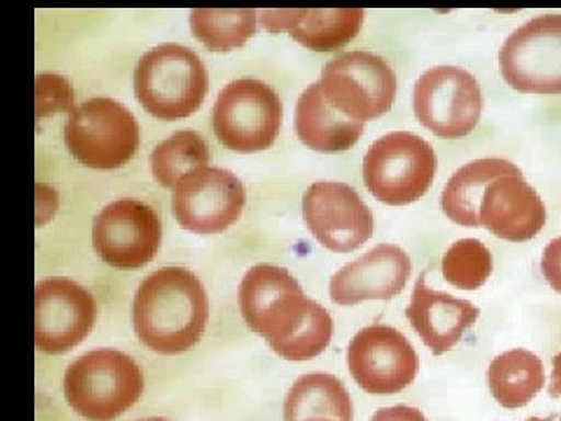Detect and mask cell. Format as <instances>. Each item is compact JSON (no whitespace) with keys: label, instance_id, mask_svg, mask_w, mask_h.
I'll use <instances>...</instances> for the list:
<instances>
[{"label":"cell","instance_id":"33","mask_svg":"<svg viewBox=\"0 0 561 421\" xmlns=\"http://www.w3.org/2000/svg\"><path fill=\"white\" fill-rule=\"evenodd\" d=\"M312 421H332V420H312Z\"/></svg>","mask_w":561,"mask_h":421},{"label":"cell","instance_id":"29","mask_svg":"<svg viewBox=\"0 0 561 421\" xmlns=\"http://www.w3.org/2000/svg\"><path fill=\"white\" fill-rule=\"evenodd\" d=\"M370 421H427V419L419 409L400 405L393 406V408L379 409Z\"/></svg>","mask_w":561,"mask_h":421},{"label":"cell","instance_id":"31","mask_svg":"<svg viewBox=\"0 0 561 421\" xmlns=\"http://www.w3.org/2000/svg\"><path fill=\"white\" fill-rule=\"evenodd\" d=\"M138 421H169V420L160 419V417H151V419H144V420H138Z\"/></svg>","mask_w":561,"mask_h":421},{"label":"cell","instance_id":"24","mask_svg":"<svg viewBox=\"0 0 561 421\" xmlns=\"http://www.w3.org/2000/svg\"><path fill=\"white\" fill-rule=\"evenodd\" d=\"M150 162L158 183L164 187H175L181 177L208 166L209 150L197 132L181 130L154 147Z\"/></svg>","mask_w":561,"mask_h":421},{"label":"cell","instance_id":"22","mask_svg":"<svg viewBox=\"0 0 561 421\" xmlns=\"http://www.w3.org/2000/svg\"><path fill=\"white\" fill-rule=\"evenodd\" d=\"M516 166L502 158H482L468 162L454 173L442 194V208L446 216L463 227L479 225V206L491 181L504 173L516 171Z\"/></svg>","mask_w":561,"mask_h":421},{"label":"cell","instance_id":"14","mask_svg":"<svg viewBox=\"0 0 561 421\" xmlns=\"http://www.w3.org/2000/svg\"><path fill=\"white\" fill-rule=\"evenodd\" d=\"M302 219L317 241L335 253L359 249L375 231L370 208L343 183L311 184L302 195Z\"/></svg>","mask_w":561,"mask_h":421},{"label":"cell","instance_id":"15","mask_svg":"<svg viewBox=\"0 0 561 421\" xmlns=\"http://www.w3.org/2000/svg\"><path fill=\"white\" fill-rule=\"evenodd\" d=\"M98 316L91 292L76 281L47 278L35 289V343L47 354H61L90 334Z\"/></svg>","mask_w":561,"mask_h":421},{"label":"cell","instance_id":"21","mask_svg":"<svg viewBox=\"0 0 561 421\" xmlns=\"http://www.w3.org/2000/svg\"><path fill=\"white\" fill-rule=\"evenodd\" d=\"M353 421V402L341 379L311 373L294 384L284 401V421Z\"/></svg>","mask_w":561,"mask_h":421},{"label":"cell","instance_id":"9","mask_svg":"<svg viewBox=\"0 0 561 421\" xmlns=\"http://www.w3.org/2000/svg\"><path fill=\"white\" fill-rule=\"evenodd\" d=\"M413 109L427 130L445 139L463 138L481 120V88L468 70L437 66L416 80Z\"/></svg>","mask_w":561,"mask_h":421},{"label":"cell","instance_id":"28","mask_svg":"<svg viewBox=\"0 0 561 421\" xmlns=\"http://www.w3.org/2000/svg\"><path fill=\"white\" fill-rule=\"evenodd\" d=\"M541 271L553 291L561 294V238L548 243L541 258Z\"/></svg>","mask_w":561,"mask_h":421},{"label":"cell","instance_id":"32","mask_svg":"<svg viewBox=\"0 0 561 421\" xmlns=\"http://www.w3.org/2000/svg\"><path fill=\"white\" fill-rule=\"evenodd\" d=\"M552 419H553V416L549 417V419H537V417H534V419H529L526 421H551Z\"/></svg>","mask_w":561,"mask_h":421},{"label":"cell","instance_id":"1","mask_svg":"<svg viewBox=\"0 0 561 421\" xmlns=\"http://www.w3.org/2000/svg\"><path fill=\"white\" fill-rule=\"evenodd\" d=\"M239 301L247 327L287 361H308L330 345V312L309 300L286 269L257 264L243 276Z\"/></svg>","mask_w":561,"mask_h":421},{"label":"cell","instance_id":"30","mask_svg":"<svg viewBox=\"0 0 561 421\" xmlns=\"http://www.w3.org/2000/svg\"><path fill=\"white\" fill-rule=\"evenodd\" d=\"M549 395L552 398H561V353L557 354L552 361L551 386H549Z\"/></svg>","mask_w":561,"mask_h":421},{"label":"cell","instance_id":"27","mask_svg":"<svg viewBox=\"0 0 561 421\" xmlns=\"http://www.w3.org/2000/svg\"><path fill=\"white\" fill-rule=\"evenodd\" d=\"M73 91L68 81L55 73L36 77V117L49 116L55 111H72Z\"/></svg>","mask_w":561,"mask_h":421},{"label":"cell","instance_id":"2","mask_svg":"<svg viewBox=\"0 0 561 421\" xmlns=\"http://www.w3.org/2000/svg\"><path fill=\"white\" fill-rule=\"evenodd\" d=\"M205 287L184 268H162L140 283L133 301L139 341L160 354L184 353L201 341L208 321Z\"/></svg>","mask_w":561,"mask_h":421},{"label":"cell","instance_id":"17","mask_svg":"<svg viewBox=\"0 0 561 421\" xmlns=\"http://www.w3.org/2000/svg\"><path fill=\"white\" fill-rule=\"evenodd\" d=\"M546 224V206L527 184L523 172L504 173L491 181L479 206V225L511 242L534 239Z\"/></svg>","mask_w":561,"mask_h":421},{"label":"cell","instance_id":"34","mask_svg":"<svg viewBox=\"0 0 561 421\" xmlns=\"http://www.w3.org/2000/svg\"><path fill=\"white\" fill-rule=\"evenodd\" d=\"M560 421H561V419H560Z\"/></svg>","mask_w":561,"mask_h":421},{"label":"cell","instance_id":"8","mask_svg":"<svg viewBox=\"0 0 561 421\" xmlns=\"http://www.w3.org/2000/svg\"><path fill=\"white\" fill-rule=\"evenodd\" d=\"M320 87L327 101L350 120L364 122L382 116L397 98V76L378 55L346 52L328 62Z\"/></svg>","mask_w":561,"mask_h":421},{"label":"cell","instance_id":"4","mask_svg":"<svg viewBox=\"0 0 561 421\" xmlns=\"http://www.w3.org/2000/svg\"><path fill=\"white\" fill-rule=\"evenodd\" d=\"M70 408L91 421H113L139 400L142 372L128 354L94 350L69 365L62 382Z\"/></svg>","mask_w":561,"mask_h":421},{"label":"cell","instance_id":"23","mask_svg":"<svg viewBox=\"0 0 561 421\" xmlns=\"http://www.w3.org/2000/svg\"><path fill=\"white\" fill-rule=\"evenodd\" d=\"M545 382V367L540 357L527 350L505 351L490 364L491 395L505 409H519L529 405Z\"/></svg>","mask_w":561,"mask_h":421},{"label":"cell","instance_id":"13","mask_svg":"<svg viewBox=\"0 0 561 421\" xmlns=\"http://www.w3.org/2000/svg\"><path fill=\"white\" fill-rule=\"evenodd\" d=\"M245 191L241 180L220 168H201L181 177L173 187V216L197 235H216L241 217Z\"/></svg>","mask_w":561,"mask_h":421},{"label":"cell","instance_id":"19","mask_svg":"<svg viewBox=\"0 0 561 421\" xmlns=\"http://www.w3.org/2000/svg\"><path fill=\"white\" fill-rule=\"evenodd\" d=\"M364 10H268L262 11L264 27L287 32L302 46L316 52H334L356 38Z\"/></svg>","mask_w":561,"mask_h":421},{"label":"cell","instance_id":"12","mask_svg":"<svg viewBox=\"0 0 561 421\" xmlns=\"http://www.w3.org/2000/svg\"><path fill=\"white\" fill-rule=\"evenodd\" d=\"M348 367L354 382L371 395H393L408 389L419 373V354L394 328L371 325L350 342Z\"/></svg>","mask_w":561,"mask_h":421},{"label":"cell","instance_id":"5","mask_svg":"<svg viewBox=\"0 0 561 421\" xmlns=\"http://www.w3.org/2000/svg\"><path fill=\"white\" fill-rule=\"evenodd\" d=\"M437 157L427 140L411 132H391L375 140L364 158V181L379 202L409 205L430 191Z\"/></svg>","mask_w":561,"mask_h":421},{"label":"cell","instance_id":"6","mask_svg":"<svg viewBox=\"0 0 561 421\" xmlns=\"http://www.w3.org/2000/svg\"><path fill=\"white\" fill-rule=\"evenodd\" d=\"M65 143L81 164L111 171L127 164L138 150V122L113 99H90L70 113Z\"/></svg>","mask_w":561,"mask_h":421},{"label":"cell","instance_id":"10","mask_svg":"<svg viewBox=\"0 0 561 421\" xmlns=\"http://www.w3.org/2000/svg\"><path fill=\"white\" fill-rule=\"evenodd\" d=\"M505 81L526 94H561V14H541L505 39L500 52Z\"/></svg>","mask_w":561,"mask_h":421},{"label":"cell","instance_id":"7","mask_svg":"<svg viewBox=\"0 0 561 421\" xmlns=\"http://www.w3.org/2000/svg\"><path fill=\"white\" fill-rule=\"evenodd\" d=\"M283 105L264 81L241 79L217 95L213 128L227 149L253 153L268 149L279 135Z\"/></svg>","mask_w":561,"mask_h":421},{"label":"cell","instance_id":"26","mask_svg":"<svg viewBox=\"0 0 561 421\" xmlns=\"http://www.w3.org/2000/svg\"><path fill=\"white\" fill-rule=\"evenodd\" d=\"M445 280L461 291L482 287L493 272V258L478 239H460L446 251L442 261Z\"/></svg>","mask_w":561,"mask_h":421},{"label":"cell","instance_id":"18","mask_svg":"<svg viewBox=\"0 0 561 421\" xmlns=\"http://www.w3.org/2000/svg\"><path fill=\"white\" fill-rule=\"evenodd\" d=\"M479 316L478 306L446 292L432 291L424 276L416 281L411 305L405 309L413 330L435 356L451 350Z\"/></svg>","mask_w":561,"mask_h":421},{"label":"cell","instance_id":"16","mask_svg":"<svg viewBox=\"0 0 561 421\" xmlns=\"http://www.w3.org/2000/svg\"><path fill=\"white\" fill-rule=\"evenodd\" d=\"M411 272L412 261L404 250L391 243H379L332 275L331 300L342 306L391 300L404 291Z\"/></svg>","mask_w":561,"mask_h":421},{"label":"cell","instance_id":"20","mask_svg":"<svg viewBox=\"0 0 561 421\" xmlns=\"http://www.w3.org/2000/svg\"><path fill=\"white\" fill-rule=\"evenodd\" d=\"M364 122L350 120L324 98L320 81L306 88L295 109V130L309 149L317 151L348 150L359 140Z\"/></svg>","mask_w":561,"mask_h":421},{"label":"cell","instance_id":"25","mask_svg":"<svg viewBox=\"0 0 561 421\" xmlns=\"http://www.w3.org/2000/svg\"><path fill=\"white\" fill-rule=\"evenodd\" d=\"M191 31L213 52L239 49L256 33L254 10H192Z\"/></svg>","mask_w":561,"mask_h":421},{"label":"cell","instance_id":"3","mask_svg":"<svg viewBox=\"0 0 561 421\" xmlns=\"http://www.w3.org/2000/svg\"><path fill=\"white\" fill-rule=\"evenodd\" d=\"M208 72L197 54L181 44L165 43L139 58L135 70L136 98L158 120H184L195 113L208 92Z\"/></svg>","mask_w":561,"mask_h":421},{"label":"cell","instance_id":"11","mask_svg":"<svg viewBox=\"0 0 561 421\" xmlns=\"http://www.w3.org/2000/svg\"><path fill=\"white\" fill-rule=\"evenodd\" d=\"M161 236L160 217L135 198L108 203L92 224V246L99 257L121 271L149 264L160 249Z\"/></svg>","mask_w":561,"mask_h":421}]
</instances>
